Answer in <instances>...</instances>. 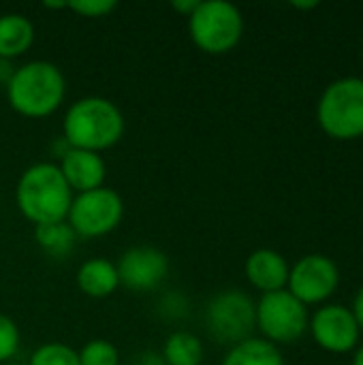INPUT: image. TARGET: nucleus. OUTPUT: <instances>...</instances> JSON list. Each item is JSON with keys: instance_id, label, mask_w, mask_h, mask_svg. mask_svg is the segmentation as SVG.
I'll return each instance as SVG.
<instances>
[{"instance_id": "f257e3e1", "label": "nucleus", "mask_w": 363, "mask_h": 365, "mask_svg": "<svg viewBox=\"0 0 363 365\" xmlns=\"http://www.w3.org/2000/svg\"><path fill=\"white\" fill-rule=\"evenodd\" d=\"M124 113L116 103L103 96H83L66 109L62 139L68 148L101 154L124 137Z\"/></svg>"}, {"instance_id": "f03ea898", "label": "nucleus", "mask_w": 363, "mask_h": 365, "mask_svg": "<svg viewBox=\"0 0 363 365\" xmlns=\"http://www.w3.org/2000/svg\"><path fill=\"white\" fill-rule=\"evenodd\" d=\"M15 201L34 227L62 222L73 203V190L56 163H34L17 180Z\"/></svg>"}, {"instance_id": "7ed1b4c3", "label": "nucleus", "mask_w": 363, "mask_h": 365, "mask_svg": "<svg viewBox=\"0 0 363 365\" xmlns=\"http://www.w3.org/2000/svg\"><path fill=\"white\" fill-rule=\"evenodd\" d=\"M66 79L49 60H32L13 71L6 81L9 105L26 118H47L64 101Z\"/></svg>"}, {"instance_id": "20e7f679", "label": "nucleus", "mask_w": 363, "mask_h": 365, "mask_svg": "<svg viewBox=\"0 0 363 365\" xmlns=\"http://www.w3.org/2000/svg\"><path fill=\"white\" fill-rule=\"evenodd\" d=\"M317 120L325 135L351 141L363 137V79L342 77L332 81L319 98Z\"/></svg>"}, {"instance_id": "39448f33", "label": "nucleus", "mask_w": 363, "mask_h": 365, "mask_svg": "<svg viewBox=\"0 0 363 365\" xmlns=\"http://www.w3.org/2000/svg\"><path fill=\"white\" fill-rule=\"evenodd\" d=\"M188 30L193 43L201 51L223 56L235 49L242 41L244 17L242 11L227 0H199L188 17Z\"/></svg>"}, {"instance_id": "423d86ee", "label": "nucleus", "mask_w": 363, "mask_h": 365, "mask_svg": "<svg viewBox=\"0 0 363 365\" xmlns=\"http://www.w3.org/2000/svg\"><path fill=\"white\" fill-rule=\"evenodd\" d=\"M210 336L218 344L235 346L250 338L257 327V304L244 291L231 289L214 295L205 308Z\"/></svg>"}, {"instance_id": "0eeeda50", "label": "nucleus", "mask_w": 363, "mask_h": 365, "mask_svg": "<svg viewBox=\"0 0 363 365\" xmlns=\"http://www.w3.org/2000/svg\"><path fill=\"white\" fill-rule=\"evenodd\" d=\"M308 310L287 289L265 293L257 304V327L272 344H293L308 329Z\"/></svg>"}, {"instance_id": "6e6552de", "label": "nucleus", "mask_w": 363, "mask_h": 365, "mask_svg": "<svg viewBox=\"0 0 363 365\" xmlns=\"http://www.w3.org/2000/svg\"><path fill=\"white\" fill-rule=\"evenodd\" d=\"M124 218V201L111 188H96L73 197L66 222L75 235L92 240L111 233Z\"/></svg>"}, {"instance_id": "1a4fd4ad", "label": "nucleus", "mask_w": 363, "mask_h": 365, "mask_svg": "<svg viewBox=\"0 0 363 365\" xmlns=\"http://www.w3.org/2000/svg\"><path fill=\"white\" fill-rule=\"evenodd\" d=\"M340 284L338 265L325 255H306L289 272L287 291L304 306L321 304L334 295Z\"/></svg>"}, {"instance_id": "9d476101", "label": "nucleus", "mask_w": 363, "mask_h": 365, "mask_svg": "<svg viewBox=\"0 0 363 365\" xmlns=\"http://www.w3.org/2000/svg\"><path fill=\"white\" fill-rule=\"evenodd\" d=\"M120 284L131 293H150L167 278L169 259L152 246H133L116 263Z\"/></svg>"}, {"instance_id": "9b49d317", "label": "nucleus", "mask_w": 363, "mask_h": 365, "mask_svg": "<svg viewBox=\"0 0 363 365\" xmlns=\"http://www.w3.org/2000/svg\"><path fill=\"white\" fill-rule=\"evenodd\" d=\"M315 342L327 353H349L359 342V325L353 317V310L342 304H329L315 312L308 323Z\"/></svg>"}, {"instance_id": "f8f14e48", "label": "nucleus", "mask_w": 363, "mask_h": 365, "mask_svg": "<svg viewBox=\"0 0 363 365\" xmlns=\"http://www.w3.org/2000/svg\"><path fill=\"white\" fill-rule=\"evenodd\" d=\"M58 167H60V173L66 180L68 188L77 195L105 186L107 165H105L103 156L96 152L66 148L60 156Z\"/></svg>"}, {"instance_id": "ddd939ff", "label": "nucleus", "mask_w": 363, "mask_h": 365, "mask_svg": "<svg viewBox=\"0 0 363 365\" xmlns=\"http://www.w3.org/2000/svg\"><path fill=\"white\" fill-rule=\"evenodd\" d=\"M289 272L287 259L272 248H259L246 259V278L263 295L282 291L289 282Z\"/></svg>"}, {"instance_id": "4468645a", "label": "nucleus", "mask_w": 363, "mask_h": 365, "mask_svg": "<svg viewBox=\"0 0 363 365\" xmlns=\"http://www.w3.org/2000/svg\"><path fill=\"white\" fill-rule=\"evenodd\" d=\"M77 287L83 295L103 299L118 291L120 278L116 263L107 259H88L77 269Z\"/></svg>"}, {"instance_id": "2eb2a0df", "label": "nucleus", "mask_w": 363, "mask_h": 365, "mask_svg": "<svg viewBox=\"0 0 363 365\" xmlns=\"http://www.w3.org/2000/svg\"><path fill=\"white\" fill-rule=\"evenodd\" d=\"M34 43V26L21 13L0 15V60L24 56Z\"/></svg>"}, {"instance_id": "dca6fc26", "label": "nucleus", "mask_w": 363, "mask_h": 365, "mask_svg": "<svg viewBox=\"0 0 363 365\" xmlns=\"http://www.w3.org/2000/svg\"><path fill=\"white\" fill-rule=\"evenodd\" d=\"M220 365H285V359L276 344L263 338H248L231 346Z\"/></svg>"}, {"instance_id": "f3484780", "label": "nucleus", "mask_w": 363, "mask_h": 365, "mask_svg": "<svg viewBox=\"0 0 363 365\" xmlns=\"http://www.w3.org/2000/svg\"><path fill=\"white\" fill-rule=\"evenodd\" d=\"M34 240L45 255H49L53 259H66L75 250L77 235L71 229V225L66 220H62V222L34 227Z\"/></svg>"}, {"instance_id": "a211bd4d", "label": "nucleus", "mask_w": 363, "mask_h": 365, "mask_svg": "<svg viewBox=\"0 0 363 365\" xmlns=\"http://www.w3.org/2000/svg\"><path fill=\"white\" fill-rule=\"evenodd\" d=\"M160 355L167 365H201L203 342L190 331H173L167 338Z\"/></svg>"}, {"instance_id": "6ab92c4d", "label": "nucleus", "mask_w": 363, "mask_h": 365, "mask_svg": "<svg viewBox=\"0 0 363 365\" xmlns=\"http://www.w3.org/2000/svg\"><path fill=\"white\" fill-rule=\"evenodd\" d=\"M28 365H79V353L62 342H47L39 346Z\"/></svg>"}, {"instance_id": "aec40b11", "label": "nucleus", "mask_w": 363, "mask_h": 365, "mask_svg": "<svg viewBox=\"0 0 363 365\" xmlns=\"http://www.w3.org/2000/svg\"><path fill=\"white\" fill-rule=\"evenodd\" d=\"M79 365H120V353L109 340H90L79 351Z\"/></svg>"}, {"instance_id": "412c9836", "label": "nucleus", "mask_w": 363, "mask_h": 365, "mask_svg": "<svg viewBox=\"0 0 363 365\" xmlns=\"http://www.w3.org/2000/svg\"><path fill=\"white\" fill-rule=\"evenodd\" d=\"M19 351V329L6 317L0 314V364H9Z\"/></svg>"}, {"instance_id": "4be33fe9", "label": "nucleus", "mask_w": 363, "mask_h": 365, "mask_svg": "<svg viewBox=\"0 0 363 365\" xmlns=\"http://www.w3.org/2000/svg\"><path fill=\"white\" fill-rule=\"evenodd\" d=\"M118 6L116 0H71L66 2V9L81 17H107Z\"/></svg>"}, {"instance_id": "5701e85b", "label": "nucleus", "mask_w": 363, "mask_h": 365, "mask_svg": "<svg viewBox=\"0 0 363 365\" xmlns=\"http://www.w3.org/2000/svg\"><path fill=\"white\" fill-rule=\"evenodd\" d=\"M197 4H199V0H173L171 2L173 11H178V13H182L186 17H190V13L197 9Z\"/></svg>"}, {"instance_id": "b1692460", "label": "nucleus", "mask_w": 363, "mask_h": 365, "mask_svg": "<svg viewBox=\"0 0 363 365\" xmlns=\"http://www.w3.org/2000/svg\"><path fill=\"white\" fill-rule=\"evenodd\" d=\"M135 365H167V364H165V359H163V355H160V353L148 351V353H143V355L139 357V361H137Z\"/></svg>"}, {"instance_id": "393cba45", "label": "nucleus", "mask_w": 363, "mask_h": 365, "mask_svg": "<svg viewBox=\"0 0 363 365\" xmlns=\"http://www.w3.org/2000/svg\"><path fill=\"white\" fill-rule=\"evenodd\" d=\"M353 317H355L359 329L363 331V287L359 289V293H357V297H355V302H353Z\"/></svg>"}, {"instance_id": "a878e982", "label": "nucleus", "mask_w": 363, "mask_h": 365, "mask_svg": "<svg viewBox=\"0 0 363 365\" xmlns=\"http://www.w3.org/2000/svg\"><path fill=\"white\" fill-rule=\"evenodd\" d=\"M293 6L300 9V11H308V9H317L319 2L317 0H312V2H293Z\"/></svg>"}, {"instance_id": "bb28decb", "label": "nucleus", "mask_w": 363, "mask_h": 365, "mask_svg": "<svg viewBox=\"0 0 363 365\" xmlns=\"http://www.w3.org/2000/svg\"><path fill=\"white\" fill-rule=\"evenodd\" d=\"M353 365H363V344L357 349V353L353 357Z\"/></svg>"}, {"instance_id": "cd10ccee", "label": "nucleus", "mask_w": 363, "mask_h": 365, "mask_svg": "<svg viewBox=\"0 0 363 365\" xmlns=\"http://www.w3.org/2000/svg\"><path fill=\"white\" fill-rule=\"evenodd\" d=\"M0 365H19V364H13V361H9V364H0Z\"/></svg>"}, {"instance_id": "c85d7f7f", "label": "nucleus", "mask_w": 363, "mask_h": 365, "mask_svg": "<svg viewBox=\"0 0 363 365\" xmlns=\"http://www.w3.org/2000/svg\"><path fill=\"white\" fill-rule=\"evenodd\" d=\"M120 365H135V364H120Z\"/></svg>"}]
</instances>
